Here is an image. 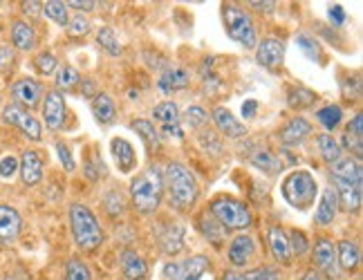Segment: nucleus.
<instances>
[{"instance_id": "obj_1", "label": "nucleus", "mask_w": 363, "mask_h": 280, "mask_svg": "<svg viewBox=\"0 0 363 280\" xmlns=\"http://www.w3.org/2000/svg\"><path fill=\"white\" fill-rule=\"evenodd\" d=\"M164 195V175L157 166H148L130 181V202L133 208L142 215L155 213Z\"/></svg>"}, {"instance_id": "obj_2", "label": "nucleus", "mask_w": 363, "mask_h": 280, "mask_svg": "<svg viewBox=\"0 0 363 280\" xmlns=\"http://www.w3.org/2000/svg\"><path fill=\"white\" fill-rule=\"evenodd\" d=\"M164 186L169 189L171 200L179 211H189V208H193L195 202H198V195H200L198 179L191 173V168L182 162H171L166 166Z\"/></svg>"}, {"instance_id": "obj_3", "label": "nucleus", "mask_w": 363, "mask_h": 280, "mask_svg": "<svg viewBox=\"0 0 363 280\" xmlns=\"http://www.w3.org/2000/svg\"><path fill=\"white\" fill-rule=\"evenodd\" d=\"M69 227H72V235H74L77 247L83 251H94L104 242L101 224L86 204L74 202L72 206H69Z\"/></svg>"}, {"instance_id": "obj_4", "label": "nucleus", "mask_w": 363, "mask_h": 280, "mask_svg": "<svg viewBox=\"0 0 363 280\" xmlns=\"http://www.w3.org/2000/svg\"><path fill=\"white\" fill-rule=\"evenodd\" d=\"M208 211H211V218L220 224L225 231H245L251 227L254 222V215H251L249 206L235 198H229V195H220L211 204H208Z\"/></svg>"}, {"instance_id": "obj_5", "label": "nucleus", "mask_w": 363, "mask_h": 280, "mask_svg": "<svg viewBox=\"0 0 363 280\" xmlns=\"http://www.w3.org/2000/svg\"><path fill=\"white\" fill-rule=\"evenodd\" d=\"M318 195V184L310 171H294L289 173L283 181V198L291 208L307 211Z\"/></svg>"}, {"instance_id": "obj_6", "label": "nucleus", "mask_w": 363, "mask_h": 280, "mask_svg": "<svg viewBox=\"0 0 363 280\" xmlns=\"http://www.w3.org/2000/svg\"><path fill=\"white\" fill-rule=\"evenodd\" d=\"M222 16H225V30L231 40H235V43L247 50H254L258 45L256 25L247 9H242L238 5H225Z\"/></svg>"}, {"instance_id": "obj_7", "label": "nucleus", "mask_w": 363, "mask_h": 280, "mask_svg": "<svg viewBox=\"0 0 363 280\" xmlns=\"http://www.w3.org/2000/svg\"><path fill=\"white\" fill-rule=\"evenodd\" d=\"M3 121L16 125V128L27 139H32V142H40V139H43V125H40V121L34 115H30V110H25V108H21L16 103L5 106V110H3Z\"/></svg>"}, {"instance_id": "obj_8", "label": "nucleus", "mask_w": 363, "mask_h": 280, "mask_svg": "<svg viewBox=\"0 0 363 280\" xmlns=\"http://www.w3.org/2000/svg\"><path fill=\"white\" fill-rule=\"evenodd\" d=\"M312 260H314V271H320L330 280L339 278V260H337V247L332 245L328 237H316L314 249H312Z\"/></svg>"}, {"instance_id": "obj_9", "label": "nucleus", "mask_w": 363, "mask_h": 280, "mask_svg": "<svg viewBox=\"0 0 363 280\" xmlns=\"http://www.w3.org/2000/svg\"><path fill=\"white\" fill-rule=\"evenodd\" d=\"M11 96H13V101H16V106L25 108V110L36 108L40 103V99H43V86H40L36 79L23 77L11 86Z\"/></svg>"}, {"instance_id": "obj_10", "label": "nucleus", "mask_w": 363, "mask_h": 280, "mask_svg": "<svg viewBox=\"0 0 363 280\" xmlns=\"http://www.w3.org/2000/svg\"><path fill=\"white\" fill-rule=\"evenodd\" d=\"M43 119L50 130H61L65 123V96L59 90L43 94Z\"/></svg>"}, {"instance_id": "obj_11", "label": "nucleus", "mask_w": 363, "mask_h": 280, "mask_svg": "<svg viewBox=\"0 0 363 280\" xmlns=\"http://www.w3.org/2000/svg\"><path fill=\"white\" fill-rule=\"evenodd\" d=\"M283 59H285V45H283V40H278V38H262L258 40V45H256V61L258 65L262 67H281L283 65Z\"/></svg>"}, {"instance_id": "obj_12", "label": "nucleus", "mask_w": 363, "mask_h": 280, "mask_svg": "<svg viewBox=\"0 0 363 280\" xmlns=\"http://www.w3.org/2000/svg\"><path fill=\"white\" fill-rule=\"evenodd\" d=\"M334 181V191H337V198H339V206L347 213H359L361 211V204H363V195H361V186H354L350 181L339 179V177H332Z\"/></svg>"}, {"instance_id": "obj_13", "label": "nucleus", "mask_w": 363, "mask_h": 280, "mask_svg": "<svg viewBox=\"0 0 363 280\" xmlns=\"http://www.w3.org/2000/svg\"><path fill=\"white\" fill-rule=\"evenodd\" d=\"M23 229V218L13 206L0 204V242L11 245L13 240H18Z\"/></svg>"}, {"instance_id": "obj_14", "label": "nucleus", "mask_w": 363, "mask_h": 280, "mask_svg": "<svg viewBox=\"0 0 363 280\" xmlns=\"http://www.w3.org/2000/svg\"><path fill=\"white\" fill-rule=\"evenodd\" d=\"M227 256H229V262L233 264L235 269H240V267H247V264L254 260L256 256V245H254V237L251 235H235L231 245H229V251H227Z\"/></svg>"}, {"instance_id": "obj_15", "label": "nucleus", "mask_w": 363, "mask_h": 280, "mask_svg": "<svg viewBox=\"0 0 363 280\" xmlns=\"http://www.w3.org/2000/svg\"><path fill=\"white\" fill-rule=\"evenodd\" d=\"M312 135V123L307 121L305 117H294L289 119L281 130H278V139L285 146H298L303 144L307 137Z\"/></svg>"}, {"instance_id": "obj_16", "label": "nucleus", "mask_w": 363, "mask_h": 280, "mask_svg": "<svg viewBox=\"0 0 363 280\" xmlns=\"http://www.w3.org/2000/svg\"><path fill=\"white\" fill-rule=\"evenodd\" d=\"M18 173L25 186H36L43 179V159L36 150H25L18 162Z\"/></svg>"}, {"instance_id": "obj_17", "label": "nucleus", "mask_w": 363, "mask_h": 280, "mask_svg": "<svg viewBox=\"0 0 363 280\" xmlns=\"http://www.w3.org/2000/svg\"><path fill=\"white\" fill-rule=\"evenodd\" d=\"M119 262H121V274L125 280H146L148 278V264L135 249H123L119 256Z\"/></svg>"}, {"instance_id": "obj_18", "label": "nucleus", "mask_w": 363, "mask_h": 280, "mask_svg": "<svg viewBox=\"0 0 363 280\" xmlns=\"http://www.w3.org/2000/svg\"><path fill=\"white\" fill-rule=\"evenodd\" d=\"M343 146H345V150H350V157L361 162V157H363V115L361 112H357L352 121L345 125Z\"/></svg>"}, {"instance_id": "obj_19", "label": "nucleus", "mask_w": 363, "mask_h": 280, "mask_svg": "<svg viewBox=\"0 0 363 280\" xmlns=\"http://www.w3.org/2000/svg\"><path fill=\"white\" fill-rule=\"evenodd\" d=\"M211 117H213V121L218 125V130L225 135V137H229V139H240V137L247 135V128L231 115L229 108H225V106L213 108V115Z\"/></svg>"}, {"instance_id": "obj_20", "label": "nucleus", "mask_w": 363, "mask_h": 280, "mask_svg": "<svg viewBox=\"0 0 363 280\" xmlns=\"http://www.w3.org/2000/svg\"><path fill=\"white\" fill-rule=\"evenodd\" d=\"M267 240H269V249H272V256L276 258V262L281 264H289L291 262V249H289V237L287 231L283 227H269L267 231Z\"/></svg>"}, {"instance_id": "obj_21", "label": "nucleus", "mask_w": 363, "mask_h": 280, "mask_svg": "<svg viewBox=\"0 0 363 280\" xmlns=\"http://www.w3.org/2000/svg\"><path fill=\"white\" fill-rule=\"evenodd\" d=\"M110 150H113V157H115L121 173H130L137 166V152H135V148L128 139L115 137L113 142H110Z\"/></svg>"}, {"instance_id": "obj_22", "label": "nucleus", "mask_w": 363, "mask_h": 280, "mask_svg": "<svg viewBox=\"0 0 363 280\" xmlns=\"http://www.w3.org/2000/svg\"><path fill=\"white\" fill-rule=\"evenodd\" d=\"M332 177L345 179V181H350V184L363 189V168H361V162L354 157H341L337 164H332Z\"/></svg>"}, {"instance_id": "obj_23", "label": "nucleus", "mask_w": 363, "mask_h": 280, "mask_svg": "<svg viewBox=\"0 0 363 280\" xmlns=\"http://www.w3.org/2000/svg\"><path fill=\"white\" fill-rule=\"evenodd\" d=\"M189 83H191V74L184 67H169L157 81V88L162 94H171V92L189 88Z\"/></svg>"}, {"instance_id": "obj_24", "label": "nucleus", "mask_w": 363, "mask_h": 280, "mask_svg": "<svg viewBox=\"0 0 363 280\" xmlns=\"http://www.w3.org/2000/svg\"><path fill=\"white\" fill-rule=\"evenodd\" d=\"M339 213V198H337V191L332 186H328L320 195V202H318V208H316V224L320 227H328V224L334 222Z\"/></svg>"}, {"instance_id": "obj_25", "label": "nucleus", "mask_w": 363, "mask_h": 280, "mask_svg": "<svg viewBox=\"0 0 363 280\" xmlns=\"http://www.w3.org/2000/svg\"><path fill=\"white\" fill-rule=\"evenodd\" d=\"M11 45L21 52H30L36 47V30L25 21L11 23Z\"/></svg>"}, {"instance_id": "obj_26", "label": "nucleus", "mask_w": 363, "mask_h": 280, "mask_svg": "<svg viewBox=\"0 0 363 280\" xmlns=\"http://www.w3.org/2000/svg\"><path fill=\"white\" fill-rule=\"evenodd\" d=\"M337 260H339V269L343 271H354L361 262V251L359 245L352 240H341L337 245Z\"/></svg>"}, {"instance_id": "obj_27", "label": "nucleus", "mask_w": 363, "mask_h": 280, "mask_svg": "<svg viewBox=\"0 0 363 280\" xmlns=\"http://www.w3.org/2000/svg\"><path fill=\"white\" fill-rule=\"evenodd\" d=\"M92 115L94 119L99 121L101 125H108L117 119V108H115V101L110 99L108 94H94V101H92Z\"/></svg>"}, {"instance_id": "obj_28", "label": "nucleus", "mask_w": 363, "mask_h": 280, "mask_svg": "<svg viewBox=\"0 0 363 280\" xmlns=\"http://www.w3.org/2000/svg\"><path fill=\"white\" fill-rule=\"evenodd\" d=\"M316 103V92L310 90V88H305V86H291L287 90V106L291 110H307V108H312Z\"/></svg>"}, {"instance_id": "obj_29", "label": "nucleus", "mask_w": 363, "mask_h": 280, "mask_svg": "<svg viewBox=\"0 0 363 280\" xmlns=\"http://www.w3.org/2000/svg\"><path fill=\"white\" fill-rule=\"evenodd\" d=\"M130 128L144 139L148 152H157L160 150V133L155 130V125H152L148 119H135V121H130Z\"/></svg>"}, {"instance_id": "obj_30", "label": "nucleus", "mask_w": 363, "mask_h": 280, "mask_svg": "<svg viewBox=\"0 0 363 280\" xmlns=\"http://www.w3.org/2000/svg\"><path fill=\"white\" fill-rule=\"evenodd\" d=\"M249 164L254 166V168H258V171H262V173H278L283 168L281 159H278L272 150H262V148L251 152Z\"/></svg>"}, {"instance_id": "obj_31", "label": "nucleus", "mask_w": 363, "mask_h": 280, "mask_svg": "<svg viewBox=\"0 0 363 280\" xmlns=\"http://www.w3.org/2000/svg\"><path fill=\"white\" fill-rule=\"evenodd\" d=\"M316 144H318V150H320V157H323L325 164H337L341 159V144L334 139L332 135L323 133V135H318L316 139Z\"/></svg>"}, {"instance_id": "obj_32", "label": "nucleus", "mask_w": 363, "mask_h": 280, "mask_svg": "<svg viewBox=\"0 0 363 280\" xmlns=\"http://www.w3.org/2000/svg\"><path fill=\"white\" fill-rule=\"evenodd\" d=\"M211 262H208L206 256H193L184 262V269H182V278L179 280H202V276L208 271Z\"/></svg>"}, {"instance_id": "obj_33", "label": "nucleus", "mask_w": 363, "mask_h": 280, "mask_svg": "<svg viewBox=\"0 0 363 280\" xmlns=\"http://www.w3.org/2000/svg\"><path fill=\"white\" fill-rule=\"evenodd\" d=\"M296 45L305 52V56L310 61H318V63H323V52H320V43L318 40L312 36V34H305V32H301L298 36H296Z\"/></svg>"}, {"instance_id": "obj_34", "label": "nucleus", "mask_w": 363, "mask_h": 280, "mask_svg": "<svg viewBox=\"0 0 363 280\" xmlns=\"http://www.w3.org/2000/svg\"><path fill=\"white\" fill-rule=\"evenodd\" d=\"M96 43H99V47L106 50L110 56H119L123 52L115 30H110V27H101V30L96 32Z\"/></svg>"}, {"instance_id": "obj_35", "label": "nucleus", "mask_w": 363, "mask_h": 280, "mask_svg": "<svg viewBox=\"0 0 363 280\" xmlns=\"http://www.w3.org/2000/svg\"><path fill=\"white\" fill-rule=\"evenodd\" d=\"M152 115L155 119L162 123V125H173V123H179V108L175 101H164V103H157L152 108Z\"/></svg>"}, {"instance_id": "obj_36", "label": "nucleus", "mask_w": 363, "mask_h": 280, "mask_svg": "<svg viewBox=\"0 0 363 280\" xmlns=\"http://www.w3.org/2000/svg\"><path fill=\"white\" fill-rule=\"evenodd\" d=\"M316 119L323 123V128L325 130H334L337 125L341 123V119H343V110H341V106H334V103H330V106H325V108H320L318 112H316Z\"/></svg>"}, {"instance_id": "obj_37", "label": "nucleus", "mask_w": 363, "mask_h": 280, "mask_svg": "<svg viewBox=\"0 0 363 280\" xmlns=\"http://www.w3.org/2000/svg\"><path fill=\"white\" fill-rule=\"evenodd\" d=\"M81 83V74L77 72V69L72 67V65H63V67H59V72H57V90L61 92V90H65V92H69V90H74L77 86Z\"/></svg>"}, {"instance_id": "obj_38", "label": "nucleus", "mask_w": 363, "mask_h": 280, "mask_svg": "<svg viewBox=\"0 0 363 280\" xmlns=\"http://www.w3.org/2000/svg\"><path fill=\"white\" fill-rule=\"evenodd\" d=\"M200 231H202V235L206 237V240H211L213 245H220L222 240H225V235H227V231L220 227V224L213 220V218H206V215H202L200 218Z\"/></svg>"}, {"instance_id": "obj_39", "label": "nucleus", "mask_w": 363, "mask_h": 280, "mask_svg": "<svg viewBox=\"0 0 363 280\" xmlns=\"http://www.w3.org/2000/svg\"><path fill=\"white\" fill-rule=\"evenodd\" d=\"M43 13H45L50 21L57 23V25L67 27V21H69V16H67V5L61 3V0H48V3H43Z\"/></svg>"}, {"instance_id": "obj_40", "label": "nucleus", "mask_w": 363, "mask_h": 280, "mask_svg": "<svg viewBox=\"0 0 363 280\" xmlns=\"http://www.w3.org/2000/svg\"><path fill=\"white\" fill-rule=\"evenodd\" d=\"M65 280H92L88 262H83L81 258H69L65 264Z\"/></svg>"}, {"instance_id": "obj_41", "label": "nucleus", "mask_w": 363, "mask_h": 280, "mask_svg": "<svg viewBox=\"0 0 363 280\" xmlns=\"http://www.w3.org/2000/svg\"><path fill=\"white\" fill-rule=\"evenodd\" d=\"M287 237H289V249H291V258L294 256H305L307 251H310V242H307V235L303 233V231H298V229H291L289 233H287Z\"/></svg>"}, {"instance_id": "obj_42", "label": "nucleus", "mask_w": 363, "mask_h": 280, "mask_svg": "<svg viewBox=\"0 0 363 280\" xmlns=\"http://www.w3.org/2000/svg\"><path fill=\"white\" fill-rule=\"evenodd\" d=\"M182 237H184V231H182L179 227H175L173 231H169V233L164 235L162 245H164V251H166V254H169V256L179 254L182 247H184V242H182Z\"/></svg>"}, {"instance_id": "obj_43", "label": "nucleus", "mask_w": 363, "mask_h": 280, "mask_svg": "<svg viewBox=\"0 0 363 280\" xmlns=\"http://www.w3.org/2000/svg\"><path fill=\"white\" fill-rule=\"evenodd\" d=\"M34 65L43 77H50V74H54V69L59 67V61L52 52H40V54H36Z\"/></svg>"}, {"instance_id": "obj_44", "label": "nucleus", "mask_w": 363, "mask_h": 280, "mask_svg": "<svg viewBox=\"0 0 363 280\" xmlns=\"http://www.w3.org/2000/svg\"><path fill=\"white\" fill-rule=\"evenodd\" d=\"M83 173H86V177L92 179V181H99L101 177L108 175L106 164H104V159L99 155H92L90 159H86V168H83Z\"/></svg>"}, {"instance_id": "obj_45", "label": "nucleus", "mask_w": 363, "mask_h": 280, "mask_svg": "<svg viewBox=\"0 0 363 280\" xmlns=\"http://www.w3.org/2000/svg\"><path fill=\"white\" fill-rule=\"evenodd\" d=\"M179 119H184L186 125H191V128H200V125H204L208 121V115L206 110L200 108V106H191L184 115H179Z\"/></svg>"}, {"instance_id": "obj_46", "label": "nucleus", "mask_w": 363, "mask_h": 280, "mask_svg": "<svg viewBox=\"0 0 363 280\" xmlns=\"http://www.w3.org/2000/svg\"><path fill=\"white\" fill-rule=\"evenodd\" d=\"M104 204H106V211L113 215V218H117V215H121L123 213V195L119 193V191H110L106 198H104Z\"/></svg>"}, {"instance_id": "obj_47", "label": "nucleus", "mask_w": 363, "mask_h": 280, "mask_svg": "<svg viewBox=\"0 0 363 280\" xmlns=\"http://www.w3.org/2000/svg\"><path fill=\"white\" fill-rule=\"evenodd\" d=\"M90 32V21L83 18L81 13L74 16L72 21H67V34L69 36H86Z\"/></svg>"}, {"instance_id": "obj_48", "label": "nucleus", "mask_w": 363, "mask_h": 280, "mask_svg": "<svg viewBox=\"0 0 363 280\" xmlns=\"http://www.w3.org/2000/svg\"><path fill=\"white\" fill-rule=\"evenodd\" d=\"M343 96L347 101H359V96H361V79L359 77H350V79H345L343 81Z\"/></svg>"}, {"instance_id": "obj_49", "label": "nucleus", "mask_w": 363, "mask_h": 280, "mask_svg": "<svg viewBox=\"0 0 363 280\" xmlns=\"http://www.w3.org/2000/svg\"><path fill=\"white\" fill-rule=\"evenodd\" d=\"M245 280H283L281 274H278V269L274 267H258L254 271H249L245 276Z\"/></svg>"}, {"instance_id": "obj_50", "label": "nucleus", "mask_w": 363, "mask_h": 280, "mask_svg": "<svg viewBox=\"0 0 363 280\" xmlns=\"http://www.w3.org/2000/svg\"><path fill=\"white\" fill-rule=\"evenodd\" d=\"M16 173H18V159H16V157H13V155H7V157L0 159V177L9 179V177H13Z\"/></svg>"}, {"instance_id": "obj_51", "label": "nucleus", "mask_w": 363, "mask_h": 280, "mask_svg": "<svg viewBox=\"0 0 363 280\" xmlns=\"http://www.w3.org/2000/svg\"><path fill=\"white\" fill-rule=\"evenodd\" d=\"M57 150H59V159H61V164L65 166V171H67V173H72V171H74V159H72V152H69V148H67L63 142H59V144H57Z\"/></svg>"}, {"instance_id": "obj_52", "label": "nucleus", "mask_w": 363, "mask_h": 280, "mask_svg": "<svg viewBox=\"0 0 363 280\" xmlns=\"http://www.w3.org/2000/svg\"><path fill=\"white\" fill-rule=\"evenodd\" d=\"M16 61V56H13V50L11 47H0V74L3 72H9V67Z\"/></svg>"}, {"instance_id": "obj_53", "label": "nucleus", "mask_w": 363, "mask_h": 280, "mask_svg": "<svg viewBox=\"0 0 363 280\" xmlns=\"http://www.w3.org/2000/svg\"><path fill=\"white\" fill-rule=\"evenodd\" d=\"M328 18L332 21L334 27H341L345 23V11H343V7L341 5H330L328 7Z\"/></svg>"}, {"instance_id": "obj_54", "label": "nucleus", "mask_w": 363, "mask_h": 280, "mask_svg": "<svg viewBox=\"0 0 363 280\" xmlns=\"http://www.w3.org/2000/svg\"><path fill=\"white\" fill-rule=\"evenodd\" d=\"M182 269H184V264H179V262H169V264L164 267L166 280H179V278H182Z\"/></svg>"}, {"instance_id": "obj_55", "label": "nucleus", "mask_w": 363, "mask_h": 280, "mask_svg": "<svg viewBox=\"0 0 363 280\" xmlns=\"http://www.w3.org/2000/svg\"><path fill=\"white\" fill-rule=\"evenodd\" d=\"M67 7H72V9H77V11H92L94 7H96V3H92V0H72V3H65Z\"/></svg>"}, {"instance_id": "obj_56", "label": "nucleus", "mask_w": 363, "mask_h": 280, "mask_svg": "<svg viewBox=\"0 0 363 280\" xmlns=\"http://www.w3.org/2000/svg\"><path fill=\"white\" fill-rule=\"evenodd\" d=\"M21 7H23L25 13H30V16H38V13L43 11V3H34V0H32V3H23Z\"/></svg>"}, {"instance_id": "obj_57", "label": "nucleus", "mask_w": 363, "mask_h": 280, "mask_svg": "<svg viewBox=\"0 0 363 280\" xmlns=\"http://www.w3.org/2000/svg\"><path fill=\"white\" fill-rule=\"evenodd\" d=\"M256 110H258V101H254V99H247L245 103H242V115L249 119V117H254L256 115Z\"/></svg>"}, {"instance_id": "obj_58", "label": "nucleus", "mask_w": 363, "mask_h": 280, "mask_svg": "<svg viewBox=\"0 0 363 280\" xmlns=\"http://www.w3.org/2000/svg\"><path fill=\"white\" fill-rule=\"evenodd\" d=\"M162 133H164L166 137L182 139V128H179V123H173V125H162Z\"/></svg>"}, {"instance_id": "obj_59", "label": "nucleus", "mask_w": 363, "mask_h": 280, "mask_svg": "<svg viewBox=\"0 0 363 280\" xmlns=\"http://www.w3.org/2000/svg\"><path fill=\"white\" fill-rule=\"evenodd\" d=\"M81 92L86 94V96H92V94H94V81H92V79H83V83H81Z\"/></svg>"}, {"instance_id": "obj_60", "label": "nucleus", "mask_w": 363, "mask_h": 280, "mask_svg": "<svg viewBox=\"0 0 363 280\" xmlns=\"http://www.w3.org/2000/svg\"><path fill=\"white\" fill-rule=\"evenodd\" d=\"M249 7L256 11H272L276 7V3H249Z\"/></svg>"}, {"instance_id": "obj_61", "label": "nucleus", "mask_w": 363, "mask_h": 280, "mask_svg": "<svg viewBox=\"0 0 363 280\" xmlns=\"http://www.w3.org/2000/svg\"><path fill=\"white\" fill-rule=\"evenodd\" d=\"M222 280H245V274L229 269V271H225V274H222Z\"/></svg>"}, {"instance_id": "obj_62", "label": "nucleus", "mask_w": 363, "mask_h": 280, "mask_svg": "<svg viewBox=\"0 0 363 280\" xmlns=\"http://www.w3.org/2000/svg\"><path fill=\"white\" fill-rule=\"evenodd\" d=\"M301 280H323V278H320V274H318V271L310 269V271H305V274H303V278H301Z\"/></svg>"}, {"instance_id": "obj_63", "label": "nucleus", "mask_w": 363, "mask_h": 280, "mask_svg": "<svg viewBox=\"0 0 363 280\" xmlns=\"http://www.w3.org/2000/svg\"><path fill=\"white\" fill-rule=\"evenodd\" d=\"M5 280H21V278H18V276H7Z\"/></svg>"}]
</instances>
